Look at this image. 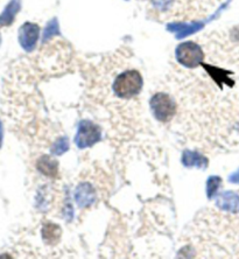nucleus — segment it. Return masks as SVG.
Returning <instances> with one entry per match:
<instances>
[{
	"instance_id": "17",
	"label": "nucleus",
	"mask_w": 239,
	"mask_h": 259,
	"mask_svg": "<svg viewBox=\"0 0 239 259\" xmlns=\"http://www.w3.org/2000/svg\"><path fill=\"white\" fill-rule=\"evenodd\" d=\"M3 140H4V128H3L2 121H0V147L3 146Z\"/></svg>"
},
{
	"instance_id": "13",
	"label": "nucleus",
	"mask_w": 239,
	"mask_h": 259,
	"mask_svg": "<svg viewBox=\"0 0 239 259\" xmlns=\"http://www.w3.org/2000/svg\"><path fill=\"white\" fill-rule=\"evenodd\" d=\"M222 185V179L219 177H210L207 181V196L211 200L217 194L219 187Z\"/></svg>"
},
{
	"instance_id": "9",
	"label": "nucleus",
	"mask_w": 239,
	"mask_h": 259,
	"mask_svg": "<svg viewBox=\"0 0 239 259\" xmlns=\"http://www.w3.org/2000/svg\"><path fill=\"white\" fill-rule=\"evenodd\" d=\"M36 168L48 178H56L59 174V162L51 155H42L36 161Z\"/></svg>"
},
{
	"instance_id": "15",
	"label": "nucleus",
	"mask_w": 239,
	"mask_h": 259,
	"mask_svg": "<svg viewBox=\"0 0 239 259\" xmlns=\"http://www.w3.org/2000/svg\"><path fill=\"white\" fill-rule=\"evenodd\" d=\"M55 35H60V27H59L58 19H53L52 21L48 22L47 27L44 28L42 41L43 42H45V41H48L51 37L55 36Z\"/></svg>"
},
{
	"instance_id": "4",
	"label": "nucleus",
	"mask_w": 239,
	"mask_h": 259,
	"mask_svg": "<svg viewBox=\"0 0 239 259\" xmlns=\"http://www.w3.org/2000/svg\"><path fill=\"white\" fill-rule=\"evenodd\" d=\"M102 140V128L91 120H82L78 124L77 132L74 138L75 145L79 150L92 147Z\"/></svg>"
},
{
	"instance_id": "5",
	"label": "nucleus",
	"mask_w": 239,
	"mask_h": 259,
	"mask_svg": "<svg viewBox=\"0 0 239 259\" xmlns=\"http://www.w3.org/2000/svg\"><path fill=\"white\" fill-rule=\"evenodd\" d=\"M39 36L40 27L39 25L34 24V22H25L19 29V44L26 52H33L36 48Z\"/></svg>"
},
{
	"instance_id": "11",
	"label": "nucleus",
	"mask_w": 239,
	"mask_h": 259,
	"mask_svg": "<svg viewBox=\"0 0 239 259\" xmlns=\"http://www.w3.org/2000/svg\"><path fill=\"white\" fill-rule=\"evenodd\" d=\"M21 9V0H11L5 10L0 14V27L11 26L15 20V17Z\"/></svg>"
},
{
	"instance_id": "14",
	"label": "nucleus",
	"mask_w": 239,
	"mask_h": 259,
	"mask_svg": "<svg viewBox=\"0 0 239 259\" xmlns=\"http://www.w3.org/2000/svg\"><path fill=\"white\" fill-rule=\"evenodd\" d=\"M69 147H70V144L67 137H60V138L55 142V144L53 145L52 154L62 155L63 153H66V152L69 150Z\"/></svg>"
},
{
	"instance_id": "3",
	"label": "nucleus",
	"mask_w": 239,
	"mask_h": 259,
	"mask_svg": "<svg viewBox=\"0 0 239 259\" xmlns=\"http://www.w3.org/2000/svg\"><path fill=\"white\" fill-rule=\"evenodd\" d=\"M175 58L181 66L189 69H195L203 63L204 53L200 45L193 41H185L176 47Z\"/></svg>"
},
{
	"instance_id": "1",
	"label": "nucleus",
	"mask_w": 239,
	"mask_h": 259,
	"mask_svg": "<svg viewBox=\"0 0 239 259\" xmlns=\"http://www.w3.org/2000/svg\"><path fill=\"white\" fill-rule=\"evenodd\" d=\"M144 79L138 70H125L117 76L113 82V93L117 97L130 100L141 93Z\"/></svg>"
},
{
	"instance_id": "12",
	"label": "nucleus",
	"mask_w": 239,
	"mask_h": 259,
	"mask_svg": "<svg viewBox=\"0 0 239 259\" xmlns=\"http://www.w3.org/2000/svg\"><path fill=\"white\" fill-rule=\"evenodd\" d=\"M41 235H42V239L45 244L53 246L60 242L61 236H62V230H61L59 224L48 222L43 224Z\"/></svg>"
},
{
	"instance_id": "6",
	"label": "nucleus",
	"mask_w": 239,
	"mask_h": 259,
	"mask_svg": "<svg viewBox=\"0 0 239 259\" xmlns=\"http://www.w3.org/2000/svg\"><path fill=\"white\" fill-rule=\"evenodd\" d=\"M74 197L79 208H89L96 201V192L89 182H82L75 189Z\"/></svg>"
},
{
	"instance_id": "7",
	"label": "nucleus",
	"mask_w": 239,
	"mask_h": 259,
	"mask_svg": "<svg viewBox=\"0 0 239 259\" xmlns=\"http://www.w3.org/2000/svg\"><path fill=\"white\" fill-rule=\"evenodd\" d=\"M216 207L227 212L238 214L239 212V195L234 192H223L216 197Z\"/></svg>"
},
{
	"instance_id": "10",
	"label": "nucleus",
	"mask_w": 239,
	"mask_h": 259,
	"mask_svg": "<svg viewBox=\"0 0 239 259\" xmlns=\"http://www.w3.org/2000/svg\"><path fill=\"white\" fill-rule=\"evenodd\" d=\"M204 26L203 22H193V24H184V22H179V24H169L168 29L169 32L176 34L177 39H183V37L192 35L202 28Z\"/></svg>"
},
{
	"instance_id": "2",
	"label": "nucleus",
	"mask_w": 239,
	"mask_h": 259,
	"mask_svg": "<svg viewBox=\"0 0 239 259\" xmlns=\"http://www.w3.org/2000/svg\"><path fill=\"white\" fill-rule=\"evenodd\" d=\"M152 115L161 123H168L176 115V103L165 93L155 94L150 101Z\"/></svg>"
},
{
	"instance_id": "16",
	"label": "nucleus",
	"mask_w": 239,
	"mask_h": 259,
	"mask_svg": "<svg viewBox=\"0 0 239 259\" xmlns=\"http://www.w3.org/2000/svg\"><path fill=\"white\" fill-rule=\"evenodd\" d=\"M229 181L231 182V184H237V185H239V169L236 170V172L230 175V177H229Z\"/></svg>"
},
{
	"instance_id": "8",
	"label": "nucleus",
	"mask_w": 239,
	"mask_h": 259,
	"mask_svg": "<svg viewBox=\"0 0 239 259\" xmlns=\"http://www.w3.org/2000/svg\"><path fill=\"white\" fill-rule=\"evenodd\" d=\"M182 165L187 168H199L206 169L209 166V160L199 152L185 150L182 153Z\"/></svg>"
}]
</instances>
